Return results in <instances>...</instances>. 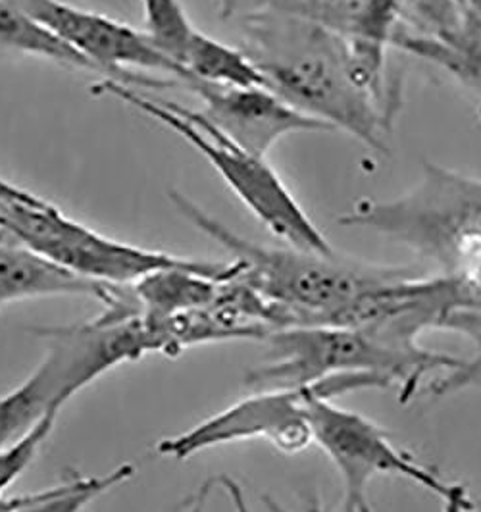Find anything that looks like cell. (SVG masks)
<instances>
[{"instance_id":"obj_1","label":"cell","mask_w":481,"mask_h":512,"mask_svg":"<svg viewBox=\"0 0 481 512\" xmlns=\"http://www.w3.org/2000/svg\"><path fill=\"white\" fill-rule=\"evenodd\" d=\"M231 24L239 31V49L283 103L331 131L341 129L366 147L389 153L395 112L362 83L347 37L272 14L245 16Z\"/></svg>"},{"instance_id":"obj_2","label":"cell","mask_w":481,"mask_h":512,"mask_svg":"<svg viewBox=\"0 0 481 512\" xmlns=\"http://www.w3.org/2000/svg\"><path fill=\"white\" fill-rule=\"evenodd\" d=\"M168 195L189 224L231 253L241 266L239 280L279 307L283 328L337 326L343 312L368 291L416 274L405 266L362 264L289 245H260L229 230L176 189Z\"/></svg>"},{"instance_id":"obj_3","label":"cell","mask_w":481,"mask_h":512,"mask_svg":"<svg viewBox=\"0 0 481 512\" xmlns=\"http://www.w3.org/2000/svg\"><path fill=\"white\" fill-rule=\"evenodd\" d=\"M374 231L431 262L460 285L468 307L481 308V180L424 164L422 180L391 201H358L339 220Z\"/></svg>"},{"instance_id":"obj_4","label":"cell","mask_w":481,"mask_h":512,"mask_svg":"<svg viewBox=\"0 0 481 512\" xmlns=\"http://www.w3.org/2000/svg\"><path fill=\"white\" fill-rule=\"evenodd\" d=\"M266 360L247 372L253 391L318 384L337 376H366L399 389L408 403L426 376L455 370L462 359L422 345H399L380 333L351 326H295L270 333Z\"/></svg>"},{"instance_id":"obj_5","label":"cell","mask_w":481,"mask_h":512,"mask_svg":"<svg viewBox=\"0 0 481 512\" xmlns=\"http://www.w3.org/2000/svg\"><path fill=\"white\" fill-rule=\"evenodd\" d=\"M95 95H110L131 104L152 120L178 133L195 151L203 154L210 166L228 183L237 199L251 210L254 218L285 245L318 253L337 255L326 235L314 226L303 206L266 162L229 141L201 112L168 101H152L120 81L102 79L91 87Z\"/></svg>"},{"instance_id":"obj_6","label":"cell","mask_w":481,"mask_h":512,"mask_svg":"<svg viewBox=\"0 0 481 512\" xmlns=\"http://www.w3.org/2000/svg\"><path fill=\"white\" fill-rule=\"evenodd\" d=\"M0 231L79 278L106 285H133L168 268L201 270L224 282L241 274V266L233 260H197L112 239L66 216L47 199L0 201Z\"/></svg>"},{"instance_id":"obj_7","label":"cell","mask_w":481,"mask_h":512,"mask_svg":"<svg viewBox=\"0 0 481 512\" xmlns=\"http://www.w3.org/2000/svg\"><path fill=\"white\" fill-rule=\"evenodd\" d=\"M47 353L26 382L0 397V449L20 441L47 416L58 414L83 387L135 360L124 322L97 316L85 324L39 328Z\"/></svg>"},{"instance_id":"obj_8","label":"cell","mask_w":481,"mask_h":512,"mask_svg":"<svg viewBox=\"0 0 481 512\" xmlns=\"http://www.w3.org/2000/svg\"><path fill=\"white\" fill-rule=\"evenodd\" d=\"M362 389L383 387L366 376H337L303 387L253 391L249 397L216 412L195 428L162 439L156 451L174 461H187L214 447L264 439L281 453L297 455L314 443L308 418L310 399L314 395H326L333 401L335 397Z\"/></svg>"},{"instance_id":"obj_9","label":"cell","mask_w":481,"mask_h":512,"mask_svg":"<svg viewBox=\"0 0 481 512\" xmlns=\"http://www.w3.org/2000/svg\"><path fill=\"white\" fill-rule=\"evenodd\" d=\"M314 443L324 449L343 480V512H372L368 487L376 476H397L445 499L455 484L443 482L422 462L399 449L385 430L326 395L308 403Z\"/></svg>"},{"instance_id":"obj_10","label":"cell","mask_w":481,"mask_h":512,"mask_svg":"<svg viewBox=\"0 0 481 512\" xmlns=\"http://www.w3.org/2000/svg\"><path fill=\"white\" fill-rule=\"evenodd\" d=\"M52 35L95 66L104 79L127 87H170L187 72L166 58L141 29L64 0H16Z\"/></svg>"},{"instance_id":"obj_11","label":"cell","mask_w":481,"mask_h":512,"mask_svg":"<svg viewBox=\"0 0 481 512\" xmlns=\"http://www.w3.org/2000/svg\"><path fill=\"white\" fill-rule=\"evenodd\" d=\"M185 87L201 99V114L214 128L262 158L287 135L331 131L326 124L283 103L266 87H222L199 79L187 81Z\"/></svg>"},{"instance_id":"obj_12","label":"cell","mask_w":481,"mask_h":512,"mask_svg":"<svg viewBox=\"0 0 481 512\" xmlns=\"http://www.w3.org/2000/svg\"><path fill=\"white\" fill-rule=\"evenodd\" d=\"M403 0H216L224 20L254 14L303 20L347 37L351 43L387 51Z\"/></svg>"},{"instance_id":"obj_13","label":"cell","mask_w":481,"mask_h":512,"mask_svg":"<svg viewBox=\"0 0 481 512\" xmlns=\"http://www.w3.org/2000/svg\"><path fill=\"white\" fill-rule=\"evenodd\" d=\"M118 289L120 285L79 278L0 231V310L43 297H89L108 305Z\"/></svg>"},{"instance_id":"obj_14","label":"cell","mask_w":481,"mask_h":512,"mask_svg":"<svg viewBox=\"0 0 481 512\" xmlns=\"http://www.w3.org/2000/svg\"><path fill=\"white\" fill-rule=\"evenodd\" d=\"M389 47L441 68L481 95V16L466 10L462 22L437 39L393 31Z\"/></svg>"},{"instance_id":"obj_15","label":"cell","mask_w":481,"mask_h":512,"mask_svg":"<svg viewBox=\"0 0 481 512\" xmlns=\"http://www.w3.org/2000/svg\"><path fill=\"white\" fill-rule=\"evenodd\" d=\"M222 282L201 270L168 268L129 285V291L139 314L149 322H160L208 307Z\"/></svg>"},{"instance_id":"obj_16","label":"cell","mask_w":481,"mask_h":512,"mask_svg":"<svg viewBox=\"0 0 481 512\" xmlns=\"http://www.w3.org/2000/svg\"><path fill=\"white\" fill-rule=\"evenodd\" d=\"M0 49L51 60L70 70L99 74L93 64L35 22L16 0H0Z\"/></svg>"},{"instance_id":"obj_17","label":"cell","mask_w":481,"mask_h":512,"mask_svg":"<svg viewBox=\"0 0 481 512\" xmlns=\"http://www.w3.org/2000/svg\"><path fill=\"white\" fill-rule=\"evenodd\" d=\"M183 70L189 74L187 81L199 79L222 87H266L264 77L260 76L245 52L239 47L216 41L201 31L195 33L187 49Z\"/></svg>"},{"instance_id":"obj_18","label":"cell","mask_w":481,"mask_h":512,"mask_svg":"<svg viewBox=\"0 0 481 512\" xmlns=\"http://www.w3.org/2000/svg\"><path fill=\"white\" fill-rule=\"evenodd\" d=\"M135 476L133 464H118L110 472L101 476L74 478L68 482H60L56 486L45 487L41 497L31 501L26 507L14 512H81L85 511L93 501H97L104 493L114 487L122 486Z\"/></svg>"},{"instance_id":"obj_19","label":"cell","mask_w":481,"mask_h":512,"mask_svg":"<svg viewBox=\"0 0 481 512\" xmlns=\"http://www.w3.org/2000/svg\"><path fill=\"white\" fill-rule=\"evenodd\" d=\"M143 33L166 58L183 68V58L197 33L179 0H141ZM189 76V74H187Z\"/></svg>"},{"instance_id":"obj_20","label":"cell","mask_w":481,"mask_h":512,"mask_svg":"<svg viewBox=\"0 0 481 512\" xmlns=\"http://www.w3.org/2000/svg\"><path fill=\"white\" fill-rule=\"evenodd\" d=\"M445 330L468 335L470 339L476 341L480 353L472 359H462L455 370L443 372V376L430 385L431 393L437 397L453 395L458 391H466L470 387L481 385V308H458L449 316Z\"/></svg>"},{"instance_id":"obj_21","label":"cell","mask_w":481,"mask_h":512,"mask_svg":"<svg viewBox=\"0 0 481 512\" xmlns=\"http://www.w3.org/2000/svg\"><path fill=\"white\" fill-rule=\"evenodd\" d=\"M56 418L58 414L47 416L20 441L0 449V499L6 495V489L26 472L27 466L35 461L39 449L54 430Z\"/></svg>"},{"instance_id":"obj_22","label":"cell","mask_w":481,"mask_h":512,"mask_svg":"<svg viewBox=\"0 0 481 512\" xmlns=\"http://www.w3.org/2000/svg\"><path fill=\"white\" fill-rule=\"evenodd\" d=\"M214 487H216V478H208L197 491L181 497L164 512H206V505L210 501Z\"/></svg>"},{"instance_id":"obj_23","label":"cell","mask_w":481,"mask_h":512,"mask_svg":"<svg viewBox=\"0 0 481 512\" xmlns=\"http://www.w3.org/2000/svg\"><path fill=\"white\" fill-rule=\"evenodd\" d=\"M216 486L220 487L228 495L233 512H253L251 507H249L245 489L235 478H231L228 474H220V476H216Z\"/></svg>"},{"instance_id":"obj_24","label":"cell","mask_w":481,"mask_h":512,"mask_svg":"<svg viewBox=\"0 0 481 512\" xmlns=\"http://www.w3.org/2000/svg\"><path fill=\"white\" fill-rule=\"evenodd\" d=\"M441 505V512H480L468 489L460 484H455L451 493L445 499H441Z\"/></svg>"},{"instance_id":"obj_25","label":"cell","mask_w":481,"mask_h":512,"mask_svg":"<svg viewBox=\"0 0 481 512\" xmlns=\"http://www.w3.org/2000/svg\"><path fill=\"white\" fill-rule=\"evenodd\" d=\"M41 197L29 193L26 189L10 183V181L0 178V201H8V203H35Z\"/></svg>"},{"instance_id":"obj_26","label":"cell","mask_w":481,"mask_h":512,"mask_svg":"<svg viewBox=\"0 0 481 512\" xmlns=\"http://www.w3.org/2000/svg\"><path fill=\"white\" fill-rule=\"evenodd\" d=\"M262 505L266 507V511L268 512H291L287 511L281 503H279L278 499H274L272 495H262ZM303 512H328L326 511V507L322 505V501L316 497V495H312L308 501H306V505H304Z\"/></svg>"},{"instance_id":"obj_27","label":"cell","mask_w":481,"mask_h":512,"mask_svg":"<svg viewBox=\"0 0 481 512\" xmlns=\"http://www.w3.org/2000/svg\"><path fill=\"white\" fill-rule=\"evenodd\" d=\"M464 6H466V10L481 16V0H464Z\"/></svg>"},{"instance_id":"obj_28","label":"cell","mask_w":481,"mask_h":512,"mask_svg":"<svg viewBox=\"0 0 481 512\" xmlns=\"http://www.w3.org/2000/svg\"><path fill=\"white\" fill-rule=\"evenodd\" d=\"M458 2H460V4H462V6H464V0H458ZM464 8H466V6H464Z\"/></svg>"}]
</instances>
